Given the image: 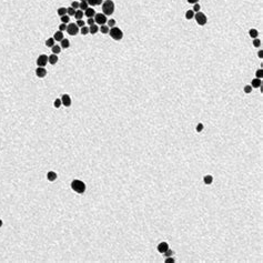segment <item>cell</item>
Here are the masks:
<instances>
[{
	"label": "cell",
	"instance_id": "cell-1",
	"mask_svg": "<svg viewBox=\"0 0 263 263\" xmlns=\"http://www.w3.org/2000/svg\"><path fill=\"white\" fill-rule=\"evenodd\" d=\"M114 10H116V5L112 0H105L102 3V14L105 16H111L113 15Z\"/></svg>",
	"mask_w": 263,
	"mask_h": 263
},
{
	"label": "cell",
	"instance_id": "cell-2",
	"mask_svg": "<svg viewBox=\"0 0 263 263\" xmlns=\"http://www.w3.org/2000/svg\"><path fill=\"white\" fill-rule=\"evenodd\" d=\"M70 187H71V189L73 190L74 192H77V193H79V194L85 193L86 189H87L86 183L83 182V181H81V180H78V179H76V180L72 181L71 184H70Z\"/></svg>",
	"mask_w": 263,
	"mask_h": 263
},
{
	"label": "cell",
	"instance_id": "cell-3",
	"mask_svg": "<svg viewBox=\"0 0 263 263\" xmlns=\"http://www.w3.org/2000/svg\"><path fill=\"white\" fill-rule=\"evenodd\" d=\"M109 35H110V37H111L113 40H116V41H119V40H121V39L123 38L122 30H121L120 28H118V27H112L111 29L109 30Z\"/></svg>",
	"mask_w": 263,
	"mask_h": 263
},
{
	"label": "cell",
	"instance_id": "cell-4",
	"mask_svg": "<svg viewBox=\"0 0 263 263\" xmlns=\"http://www.w3.org/2000/svg\"><path fill=\"white\" fill-rule=\"evenodd\" d=\"M193 18H195V21L198 22L199 26H204V25H207V22H208V18L203 12H200V11L195 12Z\"/></svg>",
	"mask_w": 263,
	"mask_h": 263
},
{
	"label": "cell",
	"instance_id": "cell-5",
	"mask_svg": "<svg viewBox=\"0 0 263 263\" xmlns=\"http://www.w3.org/2000/svg\"><path fill=\"white\" fill-rule=\"evenodd\" d=\"M66 31H67L70 36H76V35L79 34L80 28L77 26V23H69V25H67V30H66Z\"/></svg>",
	"mask_w": 263,
	"mask_h": 263
},
{
	"label": "cell",
	"instance_id": "cell-6",
	"mask_svg": "<svg viewBox=\"0 0 263 263\" xmlns=\"http://www.w3.org/2000/svg\"><path fill=\"white\" fill-rule=\"evenodd\" d=\"M94 19V22L97 23V25H105V22H107V16L103 14H96V16L93 17Z\"/></svg>",
	"mask_w": 263,
	"mask_h": 263
},
{
	"label": "cell",
	"instance_id": "cell-7",
	"mask_svg": "<svg viewBox=\"0 0 263 263\" xmlns=\"http://www.w3.org/2000/svg\"><path fill=\"white\" fill-rule=\"evenodd\" d=\"M36 63L38 65V67H45L48 65V56L46 54H40V56L37 58Z\"/></svg>",
	"mask_w": 263,
	"mask_h": 263
},
{
	"label": "cell",
	"instance_id": "cell-8",
	"mask_svg": "<svg viewBox=\"0 0 263 263\" xmlns=\"http://www.w3.org/2000/svg\"><path fill=\"white\" fill-rule=\"evenodd\" d=\"M61 102H62V105H65V107H70L71 105V98H70L69 94H62L61 96Z\"/></svg>",
	"mask_w": 263,
	"mask_h": 263
},
{
	"label": "cell",
	"instance_id": "cell-9",
	"mask_svg": "<svg viewBox=\"0 0 263 263\" xmlns=\"http://www.w3.org/2000/svg\"><path fill=\"white\" fill-rule=\"evenodd\" d=\"M36 76L38 78H45L47 76V70L45 67H38L36 69Z\"/></svg>",
	"mask_w": 263,
	"mask_h": 263
},
{
	"label": "cell",
	"instance_id": "cell-10",
	"mask_svg": "<svg viewBox=\"0 0 263 263\" xmlns=\"http://www.w3.org/2000/svg\"><path fill=\"white\" fill-rule=\"evenodd\" d=\"M168 249H169V244H168L167 242H161L160 244L158 245V251L160 252V253H164Z\"/></svg>",
	"mask_w": 263,
	"mask_h": 263
},
{
	"label": "cell",
	"instance_id": "cell-11",
	"mask_svg": "<svg viewBox=\"0 0 263 263\" xmlns=\"http://www.w3.org/2000/svg\"><path fill=\"white\" fill-rule=\"evenodd\" d=\"M58 62V56L57 54H54V53H52V54H50L49 57H48V63H50V65H56V63Z\"/></svg>",
	"mask_w": 263,
	"mask_h": 263
},
{
	"label": "cell",
	"instance_id": "cell-12",
	"mask_svg": "<svg viewBox=\"0 0 263 263\" xmlns=\"http://www.w3.org/2000/svg\"><path fill=\"white\" fill-rule=\"evenodd\" d=\"M85 16L87 17V18H93V17L96 16V11H94V9H92V8H88V9L85 10Z\"/></svg>",
	"mask_w": 263,
	"mask_h": 263
},
{
	"label": "cell",
	"instance_id": "cell-13",
	"mask_svg": "<svg viewBox=\"0 0 263 263\" xmlns=\"http://www.w3.org/2000/svg\"><path fill=\"white\" fill-rule=\"evenodd\" d=\"M47 179L50 181V182H53V181L57 180V173L53 171H49L47 173Z\"/></svg>",
	"mask_w": 263,
	"mask_h": 263
},
{
	"label": "cell",
	"instance_id": "cell-14",
	"mask_svg": "<svg viewBox=\"0 0 263 263\" xmlns=\"http://www.w3.org/2000/svg\"><path fill=\"white\" fill-rule=\"evenodd\" d=\"M261 86H262V80H261V79L255 78L252 80V85H251L252 88H260Z\"/></svg>",
	"mask_w": 263,
	"mask_h": 263
},
{
	"label": "cell",
	"instance_id": "cell-15",
	"mask_svg": "<svg viewBox=\"0 0 263 263\" xmlns=\"http://www.w3.org/2000/svg\"><path fill=\"white\" fill-rule=\"evenodd\" d=\"M53 39L56 41H59V42H60V41L63 39V32L60 31V30H58V31L53 35Z\"/></svg>",
	"mask_w": 263,
	"mask_h": 263
},
{
	"label": "cell",
	"instance_id": "cell-16",
	"mask_svg": "<svg viewBox=\"0 0 263 263\" xmlns=\"http://www.w3.org/2000/svg\"><path fill=\"white\" fill-rule=\"evenodd\" d=\"M98 31H99V27L97 23H94V25H92V26H89V32L91 35H96Z\"/></svg>",
	"mask_w": 263,
	"mask_h": 263
},
{
	"label": "cell",
	"instance_id": "cell-17",
	"mask_svg": "<svg viewBox=\"0 0 263 263\" xmlns=\"http://www.w3.org/2000/svg\"><path fill=\"white\" fill-rule=\"evenodd\" d=\"M83 16H85V11H82V10L80 9H77L76 10V14H74V18L77 19V20H79V19H82Z\"/></svg>",
	"mask_w": 263,
	"mask_h": 263
},
{
	"label": "cell",
	"instance_id": "cell-18",
	"mask_svg": "<svg viewBox=\"0 0 263 263\" xmlns=\"http://www.w3.org/2000/svg\"><path fill=\"white\" fill-rule=\"evenodd\" d=\"M60 43H61L60 47L62 48V49H68V48L70 47V42H69V40H68V39H65V38H63L62 40L60 41Z\"/></svg>",
	"mask_w": 263,
	"mask_h": 263
},
{
	"label": "cell",
	"instance_id": "cell-19",
	"mask_svg": "<svg viewBox=\"0 0 263 263\" xmlns=\"http://www.w3.org/2000/svg\"><path fill=\"white\" fill-rule=\"evenodd\" d=\"M54 42H56V40H54L53 37H52V38H49L46 40V46H47L48 48H52L54 46Z\"/></svg>",
	"mask_w": 263,
	"mask_h": 263
},
{
	"label": "cell",
	"instance_id": "cell-20",
	"mask_svg": "<svg viewBox=\"0 0 263 263\" xmlns=\"http://www.w3.org/2000/svg\"><path fill=\"white\" fill-rule=\"evenodd\" d=\"M249 36L251 37V38H253V39L258 38V36H259V31H258L256 29H250V31H249Z\"/></svg>",
	"mask_w": 263,
	"mask_h": 263
},
{
	"label": "cell",
	"instance_id": "cell-21",
	"mask_svg": "<svg viewBox=\"0 0 263 263\" xmlns=\"http://www.w3.org/2000/svg\"><path fill=\"white\" fill-rule=\"evenodd\" d=\"M194 14H195V12H194L193 10H188V11L185 12V18H187V20H191V19H193Z\"/></svg>",
	"mask_w": 263,
	"mask_h": 263
},
{
	"label": "cell",
	"instance_id": "cell-22",
	"mask_svg": "<svg viewBox=\"0 0 263 263\" xmlns=\"http://www.w3.org/2000/svg\"><path fill=\"white\" fill-rule=\"evenodd\" d=\"M203 182H204L205 184H211V183L213 182V176L212 175H205L204 178H203Z\"/></svg>",
	"mask_w": 263,
	"mask_h": 263
},
{
	"label": "cell",
	"instance_id": "cell-23",
	"mask_svg": "<svg viewBox=\"0 0 263 263\" xmlns=\"http://www.w3.org/2000/svg\"><path fill=\"white\" fill-rule=\"evenodd\" d=\"M99 30H100V32H101V34L105 35V34H109V30H110V28L108 27V26H105V25H102L100 28H99Z\"/></svg>",
	"mask_w": 263,
	"mask_h": 263
},
{
	"label": "cell",
	"instance_id": "cell-24",
	"mask_svg": "<svg viewBox=\"0 0 263 263\" xmlns=\"http://www.w3.org/2000/svg\"><path fill=\"white\" fill-rule=\"evenodd\" d=\"M89 8V5H88L87 1H81L80 5H79V9L82 10V11H85L86 9H88Z\"/></svg>",
	"mask_w": 263,
	"mask_h": 263
},
{
	"label": "cell",
	"instance_id": "cell-25",
	"mask_svg": "<svg viewBox=\"0 0 263 263\" xmlns=\"http://www.w3.org/2000/svg\"><path fill=\"white\" fill-rule=\"evenodd\" d=\"M57 14H58V16H60V17H62V16H65V15H67V8H65V7H60L58 9V11H57Z\"/></svg>",
	"mask_w": 263,
	"mask_h": 263
},
{
	"label": "cell",
	"instance_id": "cell-26",
	"mask_svg": "<svg viewBox=\"0 0 263 263\" xmlns=\"http://www.w3.org/2000/svg\"><path fill=\"white\" fill-rule=\"evenodd\" d=\"M51 50H52V53L58 54V53H60V51H61V47L60 46H58V45H54L53 47L51 48Z\"/></svg>",
	"mask_w": 263,
	"mask_h": 263
},
{
	"label": "cell",
	"instance_id": "cell-27",
	"mask_svg": "<svg viewBox=\"0 0 263 263\" xmlns=\"http://www.w3.org/2000/svg\"><path fill=\"white\" fill-rule=\"evenodd\" d=\"M74 14H76V9H74V8H72L71 6L67 8V15L68 16H74Z\"/></svg>",
	"mask_w": 263,
	"mask_h": 263
},
{
	"label": "cell",
	"instance_id": "cell-28",
	"mask_svg": "<svg viewBox=\"0 0 263 263\" xmlns=\"http://www.w3.org/2000/svg\"><path fill=\"white\" fill-rule=\"evenodd\" d=\"M61 105H62V102H61V99H56V100H54V102H53V107L54 108H57V109H58V108H60Z\"/></svg>",
	"mask_w": 263,
	"mask_h": 263
},
{
	"label": "cell",
	"instance_id": "cell-29",
	"mask_svg": "<svg viewBox=\"0 0 263 263\" xmlns=\"http://www.w3.org/2000/svg\"><path fill=\"white\" fill-rule=\"evenodd\" d=\"M61 22L62 23H68L70 21V16H68V15H65V16L61 17Z\"/></svg>",
	"mask_w": 263,
	"mask_h": 263
},
{
	"label": "cell",
	"instance_id": "cell-30",
	"mask_svg": "<svg viewBox=\"0 0 263 263\" xmlns=\"http://www.w3.org/2000/svg\"><path fill=\"white\" fill-rule=\"evenodd\" d=\"M80 32H81V35H83V36H86V35H88L89 34V27H81V29H80Z\"/></svg>",
	"mask_w": 263,
	"mask_h": 263
},
{
	"label": "cell",
	"instance_id": "cell-31",
	"mask_svg": "<svg viewBox=\"0 0 263 263\" xmlns=\"http://www.w3.org/2000/svg\"><path fill=\"white\" fill-rule=\"evenodd\" d=\"M108 27L109 28H112V27H116V20L114 19H110V20H108Z\"/></svg>",
	"mask_w": 263,
	"mask_h": 263
},
{
	"label": "cell",
	"instance_id": "cell-32",
	"mask_svg": "<svg viewBox=\"0 0 263 263\" xmlns=\"http://www.w3.org/2000/svg\"><path fill=\"white\" fill-rule=\"evenodd\" d=\"M163 255H164V258H168V256H171L172 254H173V251L172 250H170V249H168L167 251L164 252V253H162Z\"/></svg>",
	"mask_w": 263,
	"mask_h": 263
},
{
	"label": "cell",
	"instance_id": "cell-33",
	"mask_svg": "<svg viewBox=\"0 0 263 263\" xmlns=\"http://www.w3.org/2000/svg\"><path fill=\"white\" fill-rule=\"evenodd\" d=\"M253 46H254V47H256V48L260 47V46H261V40H259L258 38L253 39Z\"/></svg>",
	"mask_w": 263,
	"mask_h": 263
},
{
	"label": "cell",
	"instance_id": "cell-34",
	"mask_svg": "<svg viewBox=\"0 0 263 263\" xmlns=\"http://www.w3.org/2000/svg\"><path fill=\"white\" fill-rule=\"evenodd\" d=\"M252 90H253V89H252V87H251V86H249V85L244 87V92H245V93H251Z\"/></svg>",
	"mask_w": 263,
	"mask_h": 263
},
{
	"label": "cell",
	"instance_id": "cell-35",
	"mask_svg": "<svg viewBox=\"0 0 263 263\" xmlns=\"http://www.w3.org/2000/svg\"><path fill=\"white\" fill-rule=\"evenodd\" d=\"M255 76H256V78L261 79V78H262V77H263V70H262V69L258 70V71L255 72Z\"/></svg>",
	"mask_w": 263,
	"mask_h": 263
},
{
	"label": "cell",
	"instance_id": "cell-36",
	"mask_svg": "<svg viewBox=\"0 0 263 263\" xmlns=\"http://www.w3.org/2000/svg\"><path fill=\"white\" fill-rule=\"evenodd\" d=\"M59 30H60V31H66V30H67V23H62L61 22V25L59 26Z\"/></svg>",
	"mask_w": 263,
	"mask_h": 263
},
{
	"label": "cell",
	"instance_id": "cell-37",
	"mask_svg": "<svg viewBox=\"0 0 263 263\" xmlns=\"http://www.w3.org/2000/svg\"><path fill=\"white\" fill-rule=\"evenodd\" d=\"M200 9H201L200 5H199V3H194L193 5V11L194 12H199L200 11Z\"/></svg>",
	"mask_w": 263,
	"mask_h": 263
},
{
	"label": "cell",
	"instance_id": "cell-38",
	"mask_svg": "<svg viewBox=\"0 0 263 263\" xmlns=\"http://www.w3.org/2000/svg\"><path fill=\"white\" fill-rule=\"evenodd\" d=\"M76 23H77V26H78V27H80V28H81V27H83V26L86 25L85 21H83L82 19H79V20H77V22H76Z\"/></svg>",
	"mask_w": 263,
	"mask_h": 263
},
{
	"label": "cell",
	"instance_id": "cell-39",
	"mask_svg": "<svg viewBox=\"0 0 263 263\" xmlns=\"http://www.w3.org/2000/svg\"><path fill=\"white\" fill-rule=\"evenodd\" d=\"M79 5H80V2H78V1H73V2L71 3V7L74 8V9H79Z\"/></svg>",
	"mask_w": 263,
	"mask_h": 263
},
{
	"label": "cell",
	"instance_id": "cell-40",
	"mask_svg": "<svg viewBox=\"0 0 263 263\" xmlns=\"http://www.w3.org/2000/svg\"><path fill=\"white\" fill-rule=\"evenodd\" d=\"M203 128H204V125L202 124V123H199L198 125H196V131L198 132H201L203 130Z\"/></svg>",
	"mask_w": 263,
	"mask_h": 263
},
{
	"label": "cell",
	"instance_id": "cell-41",
	"mask_svg": "<svg viewBox=\"0 0 263 263\" xmlns=\"http://www.w3.org/2000/svg\"><path fill=\"white\" fill-rule=\"evenodd\" d=\"M175 261H174L173 258H171V256H168L167 259H165V263H174Z\"/></svg>",
	"mask_w": 263,
	"mask_h": 263
},
{
	"label": "cell",
	"instance_id": "cell-42",
	"mask_svg": "<svg viewBox=\"0 0 263 263\" xmlns=\"http://www.w3.org/2000/svg\"><path fill=\"white\" fill-rule=\"evenodd\" d=\"M87 2H88V5L91 6V7H94V6H97L96 5V0H87Z\"/></svg>",
	"mask_w": 263,
	"mask_h": 263
},
{
	"label": "cell",
	"instance_id": "cell-43",
	"mask_svg": "<svg viewBox=\"0 0 263 263\" xmlns=\"http://www.w3.org/2000/svg\"><path fill=\"white\" fill-rule=\"evenodd\" d=\"M94 19L93 18H88V25L89 26H92V25H94Z\"/></svg>",
	"mask_w": 263,
	"mask_h": 263
},
{
	"label": "cell",
	"instance_id": "cell-44",
	"mask_svg": "<svg viewBox=\"0 0 263 263\" xmlns=\"http://www.w3.org/2000/svg\"><path fill=\"white\" fill-rule=\"evenodd\" d=\"M188 2L191 3V5H194V3H198L199 0H188Z\"/></svg>",
	"mask_w": 263,
	"mask_h": 263
},
{
	"label": "cell",
	"instance_id": "cell-45",
	"mask_svg": "<svg viewBox=\"0 0 263 263\" xmlns=\"http://www.w3.org/2000/svg\"><path fill=\"white\" fill-rule=\"evenodd\" d=\"M258 56H259V58H261V59L263 58V51H262V50H260V51H259Z\"/></svg>",
	"mask_w": 263,
	"mask_h": 263
},
{
	"label": "cell",
	"instance_id": "cell-46",
	"mask_svg": "<svg viewBox=\"0 0 263 263\" xmlns=\"http://www.w3.org/2000/svg\"><path fill=\"white\" fill-rule=\"evenodd\" d=\"M103 3V0H96V5H102Z\"/></svg>",
	"mask_w": 263,
	"mask_h": 263
},
{
	"label": "cell",
	"instance_id": "cell-47",
	"mask_svg": "<svg viewBox=\"0 0 263 263\" xmlns=\"http://www.w3.org/2000/svg\"><path fill=\"white\" fill-rule=\"evenodd\" d=\"M2 227V220H0V228Z\"/></svg>",
	"mask_w": 263,
	"mask_h": 263
},
{
	"label": "cell",
	"instance_id": "cell-48",
	"mask_svg": "<svg viewBox=\"0 0 263 263\" xmlns=\"http://www.w3.org/2000/svg\"><path fill=\"white\" fill-rule=\"evenodd\" d=\"M81 1H87V0H80V2H81Z\"/></svg>",
	"mask_w": 263,
	"mask_h": 263
}]
</instances>
